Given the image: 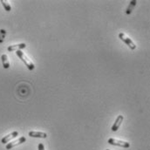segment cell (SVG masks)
Masks as SVG:
<instances>
[{"label": "cell", "instance_id": "52a82bcc", "mask_svg": "<svg viewBox=\"0 0 150 150\" xmlns=\"http://www.w3.org/2000/svg\"><path fill=\"white\" fill-rule=\"evenodd\" d=\"M26 47V45L25 43H20L17 45H12L8 46L7 50L8 52H14V51H21L22 49H25Z\"/></svg>", "mask_w": 150, "mask_h": 150}, {"label": "cell", "instance_id": "7c38bea8", "mask_svg": "<svg viewBox=\"0 0 150 150\" xmlns=\"http://www.w3.org/2000/svg\"><path fill=\"white\" fill-rule=\"evenodd\" d=\"M38 150H45V146L43 143H39L38 146Z\"/></svg>", "mask_w": 150, "mask_h": 150}, {"label": "cell", "instance_id": "9c48e42d", "mask_svg": "<svg viewBox=\"0 0 150 150\" xmlns=\"http://www.w3.org/2000/svg\"><path fill=\"white\" fill-rule=\"evenodd\" d=\"M1 60H2V64H3V67L4 69H8L10 68V62L8 59V56L6 54H3L1 56Z\"/></svg>", "mask_w": 150, "mask_h": 150}, {"label": "cell", "instance_id": "5b68a950", "mask_svg": "<svg viewBox=\"0 0 150 150\" xmlns=\"http://www.w3.org/2000/svg\"><path fill=\"white\" fill-rule=\"evenodd\" d=\"M18 135V132L14 131V132L9 134L8 135L3 137V138L1 139V143H2V144H7V143H9L11 140L15 139Z\"/></svg>", "mask_w": 150, "mask_h": 150}, {"label": "cell", "instance_id": "8fae6325", "mask_svg": "<svg viewBox=\"0 0 150 150\" xmlns=\"http://www.w3.org/2000/svg\"><path fill=\"white\" fill-rule=\"evenodd\" d=\"M0 2H1L2 5L4 6V10H5L6 11H11V4H10L7 1L1 0Z\"/></svg>", "mask_w": 150, "mask_h": 150}, {"label": "cell", "instance_id": "ba28073f", "mask_svg": "<svg viewBox=\"0 0 150 150\" xmlns=\"http://www.w3.org/2000/svg\"><path fill=\"white\" fill-rule=\"evenodd\" d=\"M30 137H33V138H46L47 134L43 132H37V131H30L28 133Z\"/></svg>", "mask_w": 150, "mask_h": 150}, {"label": "cell", "instance_id": "7a4b0ae2", "mask_svg": "<svg viewBox=\"0 0 150 150\" xmlns=\"http://www.w3.org/2000/svg\"><path fill=\"white\" fill-rule=\"evenodd\" d=\"M119 38H120V39H121L131 50H135V48H136V45L133 42V40L130 38H128L126 34H124L123 33H119Z\"/></svg>", "mask_w": 150, "mask_h": 150}, {"label": "cell", "instance_id": "8992f818", "mask_svg": "<svg viewBox=\"0 0 150 150\" xmlns=\"http://www.w3.org/2000/svg\"><path fill=\"white\" fill-rule=\"evenodd\" d=\"M123 119H124V117H123V115H121V114H120V115L116 118V120H115L113 125L112 126V128H111L112 131L115 132V131H117V130L120 128V125H121V123H122V121H123Z\"/></svg>", "mask_w": 150, "mask_h": 150}, {"label": "cell", "instance_id": "30bf717a", "mask_svg": "<svg viewBox=\"0 0 150 150\" xmlns=\"http://www.w3.org/2000/svg\"><path fill=\"white\" fill-rule=\"evenodd\" d=\"M136 4H137V1H136V0H133V1H131V3H130L129 6L127 7V11H126V13H127V14H130V13L133 11V9H134V7L136 5Z\"/></svg>", "mask_w": 150, "mask_h": 150}, {"label": "cell", "instance_id": "6da1fadb", "mask_svg": "<svg viewBox=\"0 0 150 150\" xmlns=\"http://www.w3.org/2000/svg\"><path fill=\"white\" fill-rule=\"evenodd\" d=\"M16 54H17V56L21 59V61L24 62V64L26 66V67H27L30 71H33V70L35 69L34 64L33 63V61H32L30 59H28V58L25 56V54L24 53V52H22V51H16Z\"/></svg>", "mask_w": 150, "mask_h": 150}, {"label": "cell", "instance_id": "277c9868", "mask_svg": "<svg viewBox=\"0 0 150 150\" xmlns=\"http://www.w3.org/2000/svg\"><path fill=\"white\" fill-rule=\"evenodd\" d=\"M25 141H26L25 137L22 136V137L18 138V139L16 140V141H13V142H11L7 143L5 148H6V149L8 150L11 149H13V148H15V147H17V146H18V145H20V144H22V143H24Z\"/></svg>", "mask_w": 150, "mask_h": 150}, {"label": "cell", "instance_id": "4fadbf2b", "mask_svg": "<svg viewBox=\"0 0 150 150\" xmlns=\"http://www.w3.org/2000/svg\"><path fill=\"white\" fill-rule=\"evenodd\" d=\"M106 150H110V149H106Z\"/></svg>", "mask_w": 150, "mask_h": 150}, {"label": "cell", "instance_id": "3957f363", "mask_svg": "<svg viewBox=\"0 0 150 150\" xmlns=\"http://www.w3.org/2000/svg\"><path fill=\"white\" fill-rule=\"evenodd\" d=\"M108 142L111 145L113 146H118V147H120V148H124V149H127L130 147V144L129 142H124V141H120V140H117V139H114V138H109Z\"/></svg>", "mask_w": 150, "mask_h": 150}]
</instances>
